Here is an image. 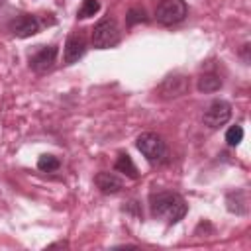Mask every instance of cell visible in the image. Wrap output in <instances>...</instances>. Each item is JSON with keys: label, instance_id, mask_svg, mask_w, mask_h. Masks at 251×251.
<instances>
[{"label": "cell", "instance_id": "6da1fadb", "mask_svg": "<svg viewBox=\"0 0 251 251\" xmlns=\"http://www.w3.org/2000/svg\"><path fill=\"white\" fill-rule=\"evenodd\" d=\"M149 206H151V214L155 218H159V220H165L169 226L178 224L186 216V212H188L186 200L180 194L169 192V190L151 194Z\"/></svg>", "mask_w": 251, "mask_h": 251}, {"label": "cell", "instance_id": "7a4b0ae2", "mask_svg": "<svg viewBox=\"0 0 251 251\" xmlns=\"http://www.w3.org/2000/svg\"><path fill=\"white\" fill-rule=\"evenodd\" d=\"M139 153L151 163V165H161L167 161V155H169V149H167V143L163 141L161 135L153 133V131H145L137 137L135 141Z\"/></svg>", "mask_w": 251, "mask_h": 251}, {"label": "cell", "instance_id": "3957f363", "mask_svg": "<svg viewBox=\"0 0 251 251\" xmlns=\"http://www.w3.org/2000/svg\"><path fill=\"white\" fill-rule=\"evenodd\" d=\"M122 39L120 27L112 18H102L100 22H96V25L92 27V47L94 49H110L116 47Z\"/></svg>", "mask_w": 251, "mask_h": 251}, {"label": "cell", "instance_id": "277c9868", "mask_svg": "<svg viewBox=\"0 0 251 251\" xmlns=\"http://www.w3.org/2000/svg\"><path fill=\"white\" fill-rule=\"evenodd\" d=\"M188 14L184 0H161V4L155 10V18L161 25H175L182 22Z\"/></svg>", "mask_w": 251, "mask_h": 251}, {"label": "cell", "instance_id": "5b68a950", "mask_svg": "<svg viewBox=\"0 0 251 251\" xmlns=\"http://www.w3.org/2000/svg\"><path fill=\"white\" fill-rule=\"evenodd\" d=\"M229 118H231V106L226 100H214V102H210V106L204 110V116H202L204 124L210 129H218V127L226 126L229 122Z\"/></svg>", "mask_w": 251, "mask_h": 251}, {"label": "cell", "instance_id": "8992f818", "mask_svg": "<svg viewBox=\"0 0 251 251\" xmlns=\"http://www.w3.org/2000/svg\"><path fill=\"white\" fill-rule=\"evenodd\" d=\"M57 45H45L41 47L31 59H29V67L31 71H35L37 75H45L49 73L53 67H55V61H57Z\"/></svg>", "mask_w": 251, "mask_h": 251}, {"label": "cell", "instance_id": "52a82bcc", "mask_svg": "<svg viewBox=\"0 0 251 251\" xmlns=\"http://www.w3.org/2000/svg\"><path fill=\"white\" fill-rule=\"evenodd\" d=\"M188 78L184 75H169L161 84H159V96L165 98V100H171V98H178V96H184L186 90H188Z\"/></svg>", "mask_w": 251, "mask_h": 251}, {"label": "cell", "instance_id": "ba28073f", "mask_svg": "<svg viewBox=\"0 0 251 251\" xmlns=\"http://www.w3.org/2000/svg\"><path fill=\"white\" fill-rule=\"evenodd\" d=\"M39 29H41V22L31 14H20L18 18H14L10 22V31L16 37H22V39L35 35Z\"/></svg>", "mask_w": 251, "mask_h": 251}, {"label": "cell", "instance_id": "9c48e42d", "mask_svg": "<svg viewBox=\"0 0 251 251\" xmlns=\"http://www.w3.org/2000/svg\"><path fill=\"white\" fill-rule=\"evenodd\" d=\"M86 53V39L80 31H75L67 37L65 41V49H63V63L65 65H73L76 63L82 55Z\"/></svg>", "mask_w": 251, "mask_h": 251}, {"label": "cell", "instance_id": "30bf717a", "mask_svg": "<svg viewBox=\"0 0 251 251\" xmlns=\"http://www.w3.org/2000/svg\"><path fill=\"white\" fill-rule=\"evenodd\" d=\"M94 184L98 186V190L102 194H116L124 186V182H122L120 176H116L114 173H106V171H102V173H98L94 176Z\"/></svg>", "mask_w": 251, "mask_h": 251}, {"label": "cell", "instance_id": "8fae6325", "mask_svg": "<svg viewBox=\"0 0 251 251\" xmlns=\"http://www.w3.org/2000/svg\"><path fill=\"white\" fill-rule=\"evenodd\" d=\"M226 204H227V210L233 214H247V192L245 190L229 192L226 196Z\"/></svg>", "mask_w": 251, "mask_h": 251}, {"label": "cell", "instance_id": "7c38bea8", "mask_svg": "<svg viewBox=\"0 0 251 251\" xmlns=\"http://www.w3.org/2000/svg\"><path fill=\"white\" fill-rule=\"evenodd\" d=\"M114 169H116L118 173L126 175L127 178H137V176H139L137 167L133 165V161H131V157H129L127 153H120V155H118V159H116V163H114Z\"/></svg>", "mask_w": 251, "mask_h": 251}, {"label": "cell", "instance_id": "4fadbf2b", "mask_svg": "<svg viewBox=\"0 0 251 251\" xmlns=\"http://www.w3.org/2000/svg\"><path fill=\"white\" fill-rule=\"evenodd\" d=\"M222 86V78L216 73H204L198 76V90L200 92H216Z\"/></svg>", "mask_w": 251, "mask_h": 251}, {"label": "cell", "instance_id": "5bb4252c", "mask_svg": "<svg viewBox=\"0 0 251 251\" xmlns=\"http://www.w3.org/2000/svg\"><path fill=\"white\" fill-rule=\"evenodd\" d=\"M61 167V161L55 157V155H41L39 159H37V169L41 171V173H55L57 169Z\"/></svg>", "mask_w": 251, "mask_h": 251}, {"label": "cell", "instance_id": "9a60e30c", "mask_svg": "<svg viewBox=\"0 0 251 251\" xmlns=\"http://www.w3.org/2000/svg\"><path fill=\"white\" fill-rule=\"evenodd\" d=\"M98 10H100V2L98 0H82V6L78 8L76 18L78 20H86V18L98 14Z\"/></svg>", "mask_w": 251, "mask_h": 251}, {"label": "cell", "instance_id": "2e32d148", "mask_svg": "<svg viewBox=\"0 0 251 251\" xmlns=\"http://www.w3.org/2000/svg\"><path fill=\"white\" fill-rule=\"evenodd\" d=\"M243 141V127L241 126H231L227 131H226V143L229 147H235Z\"/></svg>", "mask_w": 251, "mask_h": 251}, {"label": "cell", "instance_id": "e0dca14e", "mask_svg": "<svg viewBox=\"0 0 251 251\" xmlns=\"http://www.w3.org/2000/svg\"><path fill=\"white\" fill-rule=\"evenodd\" d=\"M141 22H147V14H145V10L143 8H131L129 12H127V16H126V24L131 27V25H135V24H141Z\"/></svg>", "mask_w": 251, "mask_h": 251}, {"label": "cell", "instance_id": "ac0fdd59", "mask_svg": "<svg viewBox=\"0 0 251 251\" xmlns=\"http://www.w3.org/2000/svg\"><path fill=\"white\" fill-rule=\"evenodd\" d=\"M124 210H126V212L135 214V218H141V210H139V204H137V202H129V204H127Z\"/></svg>", "mask_w": 251, "mask_h": 251}, {"label": "cell", "instance_id": "d6986e66", "mask_svg": "<svg viewBox=\"0 0 251 251\" xmlns=\"http://www.w3.org/2000/svg\"><path fill=\"white\" fill-rule=\"evenodd\" d=\"M247 51H249V45H243V61H245V63H249V55H247Z\"/></svg>", "mask_w": 251, "mask_h": 251}, {"label": "cell", "instance_id": "ffe728a7", "mask_svg": "<svg viewBox=\"0 0 251 251\" xmlns=\"http://www.w3.org/2000/svg\"><path fill=\"white\" fill-rule=\"evenodd\" d=\"M49 247H67V243L65 241H59V243H51Z\"/></svg>", "mask_w": 251, "mask_h": 251}]
</instances>
